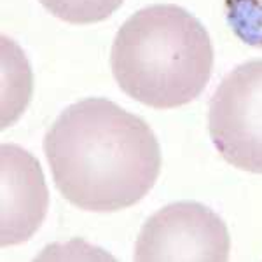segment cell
<instances>
[{"instance_id":"cell-1","label":"cell","mask_w":262,"mask_h":262,"mask_svg":"<svg viewBox=\"0 0 262 262\" xmlns=\"http://www.w3.org/2000/svg\"><path fill=\"white\" fill-rule=\"evenodd\" d=\"M60 194L86 212H119L142 201L161 173V147L142 117L107 98L67 107L44 137Z\"/></svg>"},{"instance_id":"cell-2","label":"cell","mask_w":262,"mask_h":262,"mask_svg":"<svg viewBox=\"0 0 262 262\" xmlns=\"http://www.w3.org/2000/svg\"><path fill=\"white\" fill-rule=\"evenodd\" d=\"M112 75L152 108L191 103L213 70V44L196 16L175 4L143 7L122 23L111 49Z\"/></svg>"},{"instance_id":"cell-3","label":"cell","mask_w":262,"mask_h":262,"mask_svg":"<svg viewBox=\"0 0 262 262\" xmlns=\"http://www.w3.org/2000/svg\"><path fill=\"white\" fill-rule=\"evenodd\" d=\"M208 131L231 166L262 173V60L231 70L210 100Z\"/></svg>"},{"instance_id":"cell-4","label":"cell","mask_w":262,"mask_h":262,"mask_svg":"<svg viewBox=\"0 0 262 262\" xmlns=\"http://www.w3.org/2000/svg\"><path fill=\"white\" fill-rule=\"evenodd\" d=\"M231 236L212 208L179 201L158 210L142 226L135 245L137 262H227Z\"/></svg>"},{"instance_id":"cell-5","label":"cell","mask_w":262,"mask_h":262,"mask_svg":"<svg viewBox=\"0 0 262 262\" xmlns=\"http://www.w3.org/2000/svg\"><path fill=\"white\" fill-rule=\"evenodd\" d=\"M2 166V247L25 243L42 226L49 191L39 161L14 143L0 147Z\"/></svg>"},{"instance_id":"cell-6","label":"cell","mask_w":262,"mask_h":262,"mask_svg":"<svg viewBox=\"0 0 262 262\" xmlns=\"http://www.w3.org/2000/svg\"><path fill=\"white\" fill-rule=\"evenodd\" d=\"M46 11L72 25H91L112 16L124 0H39Z\"/></svg>"},{"instance_id":"cell-7","label":"cell","mask_w":262,"mask_h":262,"mask_svg":"<svg viewBox=\"0 0 262 262\" xmlns=\"http://www.w3.org/2000/svg\"><path fill=\"white\" fill-rule=\"evenodd\" d=\"M224 12L239 40L262 49V0H224Z\"/></svg>"}]
</instances>
